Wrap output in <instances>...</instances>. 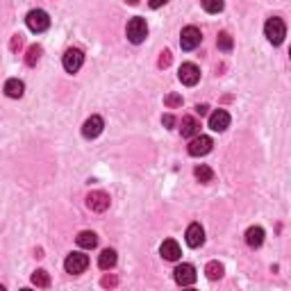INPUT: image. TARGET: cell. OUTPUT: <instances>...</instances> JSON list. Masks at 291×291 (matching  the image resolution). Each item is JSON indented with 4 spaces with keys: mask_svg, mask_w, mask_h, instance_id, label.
I'll use <instances>...</instances> for the list:
<instances>
[{
    "mask_svg": "<svg viewBox=\"0 0 291 291\" xmlns=\"http://www.w3.org/2000/svg\"><path fill=\"white\" fill-rule=\"evenodd\" d=\"M264 35H266V39L271 41L273 46H280L282 41H284V37H286V25H284V21L277 19V16L268 19L266 25H264Z\"/></svg>",
    "mask_w": 291,
    "mask_h": 291,
    "instance_id": "cell-1",
    "label": "cell"
},
{
    "mask_svg": "<svg viewBox=\"0 0 291 291\" xmlns=\"http://www.w3.org/2000/svg\"><path fill=\"white\" fill-rule=\"evenodd\" d=\"M146 37H148V25H146V21L141 16H134L128 23V39L132 44H141Z\"/></svg>",
    "mask_w": 291,
    "mask_h": 291,
    "instance_id": "cell-2",
    "label": "cell"
},
{
    "mask_svg": "<svg viewBox=\"0 0 291 291\" xmlns=\"http://www.w3.org/2000/svg\"><path fill=\"white\" fill-rule=\"evenodd\" d=\"M25 23H28V28L32 32H46L50 28V16L44 10H32L28 14V19H25Z\"/></svg>",
    "mask_w": 291,
    "mask_h": 291,
    "instance_id": "cell-3",
    "label": "cell"
},
{
    "mask_svg": "<svg viewBox=\"0 0 291 291\" xmlns=\"http://www.w3.org/2000/svg\"><path fill=\"white\" fill-rule=\"evenodd\" d=\"M87 266H89V257L82 255V252H71V255L66 257V261H64L66 273H73V275L84 273V271H87Z\"/></svg>",
    "mask_w": 291,
    "mask_h": 291,
    "instance_id": "cell-4",
    "label": "cell"
},
{
    "mask_svg": "<svg viewBox=\"0 0 291 291\" xmlns=\"http://www.w3.org/2000/svg\"><path fill=\"white\" fill-rule=\"evenodd\" d=\"M200 41H202V35L196 25H187L182 30V35H180V46H182V50H196L198 46H200Z\"/></svg>",
    "mask_w": 291,
    "mask_h": 291,
    "instance_id": "cell-5",
    "label": "cell"
},
{
    "mask_svg": "<svg viewBox=\"0 0 291 291\" xmlns=\"http://www.w3.org/2000/svg\"><path fill=\"white\" fill-rule=\"evenodd\" d=\"M212 146H214V141L209 137L196 134V137H191V143H189V155L191 157H202V155H207L212 150Z\"/></svg>",
    "mask_w": 291,
    "mask_h": 291,
    "instance_id": "cell-6",
    "label": "cell"
},
{
    "mask_svg": "<svg viewBox=\"0 0 291 291\" xmlns=\"http://www.w3.org/2000/svg\"><path fill=\"white\" fill-rule=\"evenodd\" d=\"M64 69L69 71V73H78L80 69H82V64H84V53L80 48H69L64 53Z\"/></svg>",
    "mask_w": 291,
    "mask_h": 291,
    "instance_id": "cell-7",
    "label": "cell"
},
{
    "mask_svg": "<svg viewBox=\"0 0 291 291\" xmlns=\"http://www.w3.org/2000/svg\"><path fill=\"white\" fill-rule=\"evenodd\" d=\"M178 78H180V82H182V84L193 87V84H198V80H200V69H198L196 64H191V62H187V64L180 66Z\"/></svg>",
    "mask_w": 291,
    "mask_h": 291,
    "instance_id": "cell-8",
    "label": "cell"
},
{
    "mask_svg": "<svg viewBox=\"0 0 291 291\" xmlns=\"http://www.w3.org/2000/svg\"><path fill=\"white\" fill-rule=\"evenodd\" d=\"M103 128H105L103 116L94 114L91 119H87V121H84V125H82V134H84V137H87V139H96L100 132H103Z\"/></svg>",
    "mask_w": 291,
    "mask_h": 291,
    "instance_id": "cell-9",
    "label": "cell"
},
{
    "mask_svg": "<svg viewBox=\"0 0 291 291\" xmlns=\"http://www.w3.org/2000/svg\"><path fill=\"white\" fill-rule=\"evenodd\" d=\"M87 207L91 212H105L109 207V196L105 191H91L87 196Z\"/></svg>",
    "mask_w": 291,
    "mask_h": 291,
    "instance_id": "cell-10",
    "label": "cell"
},
{
    "mask_svg": "<svg viewBox=\"0 0 291 291\" xmlns=\"http://www.w3.org/2000/svg\"><path fill=\"white\" fill-rule=\"evenodd\" d=\"M173 275H175V282L182 286H189L196 282V268L191 266V264H180L175 271H173Z\"/></svg>",
    "mask_w": 291,
    "mask_h": 291,
    "instance_id": "cell-11",
    "label": "cell"
},
{
    "mask_svg": "<svg viewBox=\"0 0 291 291\" xmlns=\"http://www.w3.org/2000/svg\"><path fill=\"white\" fill-rule=\"evenodd\" d=\"M209 128L214 130V132H223V130L230 128V114L225 112V109H216V112L209 116Z\"/></svg>",
    "mask_w": 291,
    "mask_h": 291,
    "instance_id": "cell-12",
    "label": "cell"
},
{
    "mask_svg": "<svg viewBox=\"0 0 291 291\" xmlns=\"http://www.w3.org/2000/svg\"><path fill=\"white\" fill-rule=\"evenodd\" d=\"M187 243L191 248H198L205 243V230L200 227V223H191L187 227Z\"/></svg>",
    "mask_w": 291,
    "mask_h": 291,
    "instance_id": "cell-13",
    "label": "cell"
},
{
    "mask_svg": "<svg viewBox=\"0 0 291 291\" xmlns=\"http://www.w3.org/2000/svg\"><path fill=\"white\" fill-rule=\"evenodd\" d=\"M159 252H162V257H164V259H168V261H178L180 255H182L178 241H173V239H166V241L162 243V248H159Z\"/></svg>",
    "mask_w": 291,
    "mask_h": 291,
    "instance_id": "cell-14",
    "label": "cell"
},
{
    "mask_svg": "<svg viewBox=\"0 0 291 291\" xmlns=\"http://www.w3.org/2000/svg\"><path fill=\"white\" fill-rule=\"evenodd\" d=\"M180 132H182V137H189V139L196 137V134H200V121H198L196 116H184Z\"/></svg>",
    "mask_w": 291,
    "mask_h": 291,
    "instance_id": "cell-15",
    "label": "cell"
},
{
    "mask_svg": "<svg viewBox=\"0 0 291 291\" xmlns=\"http://www.w3.org/2000/svg\"><path fill=\"white\" fill-rule=\"evenodd\" d=\"M264 237H266V234H264V230H261L259 225L248 227V230H246V243L250 248H259L261 243H264Z\"/></svg>",
    "mask_w": 291,
    "mask_h": 291,
    "instance_id": "cell-16",
    "label": "cell"
},
{
    "mask_svg": "<svg viewBox=\"0 0 291 291\" xmlns=\"http://www.w3.org/2000/svg\"><path fill=\"white\" fill-rule=\"evenodd\" d=\"M75 241H78L80 248H87V250H91V248L98 246V237H96V232H89V230L80 232L78 237H75Z\"/></svg>",
    "mask_w": 291,
    "mask_h": 291,
    "instance_id": "cell-17",
    "label": "cell"
},
{
    "mask_svg": "<svg viewBox=\"0 0 291 291\" xmlns=\"http://www.w3.org/2000/svg\"><path fill=\"white\" fill-rule=\"evenodd\" d=\"M116 250H112V248H107V250H103L100 252V257H98V266L103 268V271H109V268H114L116 266Z\"/></svg>",
    "mask_w": 291,
    "mask_h": 291,
    "instance_id": "cell-18",
    "label": "cell"
},
{
    "mask_svg": "<svg viewBox=\"0 0 291 291\" xmlns=\"http://www.w3.org/2000/svg\"><path fill=\"white\" fill-rule=\"evenodd\" d=\"M23 91H25V84L21 82V80L12 78V80H7V82H5V94L10 96V98H21Z\"/></svg>",
    "mask_w": 291,
    "mask_h": 291,
    "instance_id": "cell-19",
    "label": "cell"
},
{
    "mask_svg": "<svg viewBox=\"0 0 291 291\" xmlns=\"http://www.w3.org/2000/svg\"><path fill=\"white\" fill-rule=\"evenodd\" d=\"M193 175H196V180H200L202 184H207L214 180V171L207 166V164H200V166L193 168Z\"/></svg>",
    "mask_w": 291,
    "mask_h": 291,
    "instance_id": "cell-20",
    "label": "cell"
},
{
    "mask_svg": "<svg viewBox=\"0 0 291 291\" xmlns=\"http://www.w3.org/2000/svg\"><path fill=\"white\" fill-rule=\"evenodd\" d=\"M32 284L39 286V289H46V286H50V275H48V271L39 268V271L32 273Z\"/></svg>",
    "mask_w": 291,
    "mask_h": 291,
    "instance_id": "cell-21",
    "label": "cell"
},
{
    "mask_svg": "<svg viewBox=\"0 0 291 291\" xmlns=\"http://www.w3.org/2000/svg\"><path fill=\"white\" fill-rule=\"evenodd\" d=\"M41 53H44V48H41V46H30V48H28V57H25V64L28 66H35L37 62L41 60Z\"/></svg>",
    "mask_w": 291,
    "mask_h": 291,
    "instance_id": "cell-22",
    "label": "cell"
},
{
    "mask_svg": "<svg viewBox=\"0 0 291 291\" xmlns=\"http://www.w3.org/2000/svg\"><path fill=\"white\" fill-rule=\"evenodd\" d=\"M205 273H207L209 280H218V277H223V264H218V261H209L207 266H205Z\"/></svg>",
    "mask_w": 291,
    "mask_h": 291,
    "instance_id": "cell-23",
    "label": "cell"
},
{
    "mask_svg": "<svg viewBox=\"0 0 291 291\" xmlns=\"http://www.w3.org/2000/svg\"><path fill=\"white\" fill-rule=\"evenodd\" d=\"M223 0H202V10L207 12V14H218V12H223Z\"/></svg>",
    "mask_w": 291,
    "mask_h": 291,
    "instance_id": "cell-24",
    "label": "cell"
},
{
    "mask_svg": "<svg viewBox=\"0 0 291 291\" xmlns=\"http://www.w3.org/2000/svg\"><path fill=\"white\" fill-rule=\"evenodd\" d=\"M216 46H218V50H223V53H230L232 46H234V41H232V37L227 35V32H221L218 39H216Z\"/></svg>",
    "mask_w": 291,
    "mask_h": 291,
    "instance_id": "cell-25",
    "label": "cell"
},
{
    "mask_svg": "<svg viewBox=\"0 0 291 291\" xmlns=\"http://www.w3.org/2000/svg\"><path fill=\"white\" fill-rule=\"evenodd\" d=\"M164 105H166V107H180V105H182V96H180V94H168L166 98H164Z\"/></svg>",
    "mask_w": 291,
    "mask_h": 291,
    "instance_id": "cell-26",
    "label": "cell"
},
{
    "mask_svg": "<svg viewBox=\"0 0 291 291\" xmlns=\"http://www.w3.org/2000/svg\"><path fill=\"white\" fill-rule=\"evenodd\" d=\"M171 60H173V57H171V50H162V55H159V62H157V64L162 66V69H166V66H171Z\"/></svg>",
    "mask_w": 291,
    "mask_h": 291,
    "instance_id": "cell-27",
    "label": "cell"
},
{
    "mask_svg": "<svg viewBox=\"0 0 291 291\" xmlns=\"http://www.w3.org/2000/svg\"><path fill=\"white\" fill-rule=\"evenodd\" d=\"M21 46H23V37H21V35H14V37H12V44H10V48H12V50H14V53H16V50H21Z\"/></svg>",
    "mask_w": 291,
    "mask_h": 291,
    "instance_id": "cell-28",
    "label": "cell"
},
{
    "mask_svg": "<svg viewBox=\"0 0 291 291\" xmlns=\"http://www.w3.org/2000/svg\"><path fill=\"white\" fill-rule=\"evenodd\" d=\"M116 282H119V280H116L114 275H107V277H103V282H100V284H103V286H116Z\"/></svg>",
    "mask_w": 291,
    "mask_h": 291,
    "instance_id": "cell-29",
    "label": "cell"
},
{
    "mask_svg": "<svg viewBox=\"0 0 291 291\" xmlns=\"http://www.w3.org/2000/svg\"><path fill=\"white\" fill-rule=\"evenodd\" d=\"M162 123L166 125V128H173V125H175V119H173L171 114H166V116H162Z\"/></svg>",
    "mask_w": 291,
    "mask_h": 291,
    "instance_id": "cell-30",
    "label": "cell"
},
{
    "mask_svg": "<svg viewBox=\"0 0 291 291\" xmlns=\"http://www.w3.org/2000/svg\"><path fill=\"white\" fill-rule=\"evenodd\" d=\"M207 112H209L207 105H196V114H198V116H205Z\"/></svg>",
    "mask_w": 291,
    "mask_h": 291,
    "instance_id": "cell-31",
    "label": "cell"
},
{
    "mask_svg": "<svg viewBox=\"0 0 291 291\" xmlns=\"http://www.w3.org/2000/svg\"><path fill=\"white\" fill-rule=\"evenodd\" d=\"M168 0H148V5L153 7V10H157V7H162V5H166Z\"/></svg>",
    "mask_w": 291,
    "mask_h": 291,
    "instance_id": "cell-32",
    "label": "cell"
},
{
    "mask_svg": "<svg viewBox=\"0 0 291 291\" xmlns=\"http://www.w3.org/2000/svg\"><path fill=\"white\" fill-rule=\"evenodd\" d=\"M125 3H128V5H137L139 0H125Z\"/></svg>",
    "mask_w": 291,
    "mask_h": 291,
    "instance_id": "cell-33",
    "label": "cell"
},
{
    "mask_svg": "<svg viewBox=\"0 0 291 291\" xmlns=\"http://www.w3.org/2000/svg\"><path fill=\"white\" fill-rule=\"evenodd\" d=\"M3 289H5V286H3V284H0V291H3Z\"/></svg>",
    "mask_w": 291,
    "mask_h": 291,
    "instance_id": "cell-34",
    "label": "cell"
}]
</instances>
